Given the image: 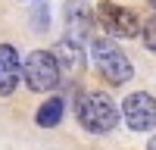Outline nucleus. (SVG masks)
Segmentation results:
<instances>
[{
    "instance_id": "nucleus-5",
    "label": "nucleus",
    "mask_w": 156,
    "mask_h": 150,
    "mask_svg": "<svg viewBox=\"0 0 156 150\" xmlns=\"http://www.w3.org/2000/svg\"><path fill=\"white\" fill-rule=\"evenodd\" d=\"M122 119L131 131H150L156 128V97L147 91H134L122 100Z\"/></svg>"
},
{
    "instance_id": "nucleus-4",
    "label": "nucleus",
    "mask_w": 156,
    "mask_h": 150,
    "mask_svg": "<svg viewBox=\"0 0 156 150\" xmlns=\"http://www.w3.org/2000/svg\"><path fill=\"white\" fill-rule=\"evenodd\" d=\"M97 22L112 38H137L144 31V25H140V19L134 12L122 3H112V0H100L97 3Z\"/></svg>"
},
{
    "instance_id": "nucleus-2",
    "label": "nucleus",
    "mask_w": 156,
    "mask_h": 150,
    "mask_svg": "<svg viewBox=\"0 0 156 150\" xmlns=\"http://www.w3.org/2000/svg\"><path fill=\"white\" fill-rule=\"evenodd\" d=\"M87 53H90V59H94L97 72L103 75V81H109V84L131 81L134 66H131V59L119 50V44H115L112 38H94V41H87Z\"/></svg>"
},
{
    "instance_id": "nucleus-11",
    "label": "nucleus",
    "mask_w": 156,
    "mask_h": 150,
    "mask_svg": "<svg viewBox=\"0 0 156 150\" xmlns=\"http://www.w3.org/2000/svg\"><path fill=\"white\" fill-rule=\"evenodd\" d=\"M147 150H156V134L150 138V144H147Z\"/></svg>"
},
{
    "instance_id": "nucleus-8",
    "label": "nucleus",
    "mask_w": 156,
    "mask_h": 150,
    "mask_svg": "<svg viewBox=\"0 0 156 150\" xmlns=\"http://www.w3.org/2000/svg\"><path fill=\"white\" fill-rule=\"evenodd\" d=\"M62 112H66V100L62 97H47L41 106L34 112V122L41 125V128H56L62 122Z\"/></svg>"
},
{
    "instance_id": "nucleus-10",
    "label": "nucleus",
    "mask_w": 156,
    "mask_h": 150,
    "mask_svg": "<svg viewBox=\"0 0 156 150\" xmlns=\"http://www.w3.org/2000/svg\"><path fill=\"white\" fill-rule=\"evenodd\" d=\"M140 34H144L147 50H153V53H156V16H150V19L144 22V31H140Z\"/></svg>"
},
{
    "instance_id": "nucleus-12",
    "label": "nucleus",
    "mask_w": 156,
    "mask_h": 150,
    "mask_svg": "<svg viewBox=\"0 0 156 150\" xmlns=\"http://www.w3.org/2000/svg\"><path fill=\"white\" fill-rule=\"evenodd\" d=\"M153 6H156V0H153Z\"/></svg>"
},
{
    "instance_id": "nucleus-1",
    "label": "nucleus",
    "mask_w": 156,
    "mask_h": 150,
    "mask_svg": "<svg viewBox=\"0 0 156 150\" xmlns=\"http://www.w3.org/2000/svg\"><path fill=\"white\" fill-rule=\"evenodd\" d=\"M75 119L90 134H109L119 125V106L103 91H81L75 97Z\"/></svg>"
},
{
    "instance_id": "nucleus-7",
    "label": "nucleus",
    "mask_w": 156,
    "mask_h": 150,
    "mask_svg": "<svg viewBox=\"0 0 156 150\" xmlns=\"http://www.w3.org/2000/svg\"><path fill=\"white\" fill-rule=\"evenodd\" d=\"M66 28H69V41L75 44H84L87 41V28H90V12L87 6L81 3V0H75V3L69 6V19H66Z\"/></svg>"
},
{
    "instance_id": "nucleus-3",
    "label": "nucleus",
    "mask_w": 156,
    "mask_h": 150,
    "mask_svg": "<svg viewBox=\"0 0 156 150\" xmlns=\"http://www.w3.org/2000/svg\"><path fill=\"white\" fill-rule=\"evenodd\" d=\"M59 75H62V66L53 50H31L25 56V84L37 94H47L59 84Z\"/></svg>"
},
{
    "instance_id": "nucleus-9",
    "label": "nucleus",
    "mask_w": 156,
    "mask_h": 150,
    "mask_svg": "<svg viewBox=\"0 0 156 150\" xmlns=\"http://www.w3.org/2000/svg\"><path fill=\"white\" fill-rule=\"evenodd\" d=\"M56 59H59V66L62 69H81V44H75V41H59V47L53 50Z\"/></svg>"
},
{
    "instance_id": "nucleus-6",
    "label": "nucleus",
    "mask_w": 156,
    "mask_h": 150,
    "mask_svg": "<svg viewBox=\"0 0 156 150\" xmlns=\"http://www.w3.org/2000/svg\"><path fill=\"white\" fill-rule=\"evenodd\" d=\"M25 78V62L19 59V50L12 44H0V97H9Z\"/></svg>"
}]
</instances>
